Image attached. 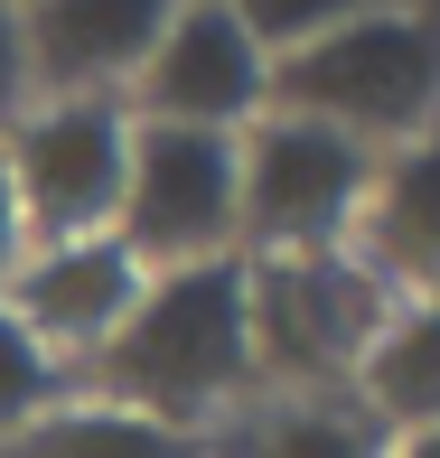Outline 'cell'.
Returning a JSON list of instances; mask_svg holds the SVG:
<instances>
[{
  "label": "cell",
  "mask_w": 440,
  "mask_h": 458,
  "mask_svg": "<svg viewBox=\"0 0 440 458\" xmlns=\"http://www.w3.org/2000/svg\"><path fill=\"white\" fill-rule=\"evenodd\" d=\"M0 458H197V440L187 430H160V421H141V411H122V403H56V411H38L19 440H0Z\"/></svg>",
  "instance_id": "4fadbf2b"
},
{
  "label": "cell",
  "mask_w": 440,
  "mask_h": 458,
  "mask_svg": "<svg viewBox=\"0 0 440 458\" xmlns=\"http://www.w3.org/2000/svg\"><path fill=\"white\" fill-rule=\"evenodd\" d=\"M384 458H440V430H412V440H393Z\"/></svg>",
  "instance_id": "e0dca14e"
},
{
  "label": "cell",
  "mask_w": 440,
  "mask_h": 458,
  "mask_svg": "<svg viewBox=\"0 0 440 458\" xmlns=\"http://www.w3.org/2000/svg\"><path fill=\"white\" fill-rule=\"evenodd\" d=\"M94 403H122L160 430H206L235 411V393H254V337H244V253L197 262V272L141 281L132 318L85 356Z\"/></svg>",
  "instance_id": "6da1fadb"
},
{
  "label": "cell",
  "mask_w": 440,
  "mask_h": 458,
  "mask_svg": "<svg viewBox=\"0 0 440 458\" xmlns=\"http://www.w3.org/2000/svg\"><path fill=\"white\" fill-rule=\"evenodd\" d=\"M141 281H151V272H141L113 234H85V243H47V253H29L10 272V300H0V309H10L56 365H66V356H94V346L132 318Z\"/></svg>",
  "instance_id": "9c48e42d"
},
{
  "label": "cell",
  "mask_w": 440,
  "mask_h": 458,
  "mask_svg": "<svg viewBox=\"0 0 440 458\" xmlns=\"http://www.w3.org/2000/svg\"><path fill=\"white\" fill-rule=\"evenodd\" d=\"M393 318V290L347 253H244V337H254V384L281 393H347L356 356Z\"/></svg>",
  "instance_id": "3957f363"
},
{
  "label": "cell",
  "mask_w": 440,
  "mask_h": 458,
  "mask_svg": "<svg viewBox=\"0 0 440 458\" xmlns=\"http://www.w3.org/2000/svg\"><path fill=\"white\" fill-rule=\"evenodd\" d=\"M244 159L225 131H160V122H132V169H122V216L113 243L141 262V272H197V262H225L244 243Z\"/></svg>",
  "instance_id": "277c9868"
},
{
  "label": "cell",
  "mask_w": 440,
  "mask_h": 458,
  "mask_svg": "<svg viewBox=\"0 0 440 458\" xmlns=\"http://www.w3.org/2000/svg\"><path fill=\"white\" fill-rule=\"evenodd\" d=\"M19 243L29 234H19V197H10V169H0V281L19 272Z\"/></svg>",
  "instance_id": "2e32d148"
},
{
  "label": "cell",
  "mask_w": 440,
  "mask_h": 458,
  "mask_svg": "<svg viewBox=\"0 0 440 458\" xmlns=\"http://www.w3.org/2000/svg\"><path fill=\"white\" fill-rule=\"evenodd\" d=\"M0 169H10L29 253L113 234V216H122V169H132V113L103 103V94H94V103H29V122L0 140Z\"/></svg>",
  "instance_id": "5b68a950"
},
{
  "label": "cell",
  "mask_w": 440,
  "mask_h": 458,
  "mask_svg": "<svg viewBox=\"0 0 440 458\" xmlns=\"http://www.w3.org/2000/svg\"><path fill=\"white\" fill-rule=\"evenodd\" d=\"M356 262H366L384 290H412V300H440V131L403 140V150L375 169L366 206H356Z\"/></svg>",
  "instance_id": "30bf717a"
},
{
  "label": "cell",
  "mask_w": 440,
  "mask_h": 458,
  "mask_svg": "<svg viewBox=\"0 0 440 458\" xmlns=\"http://www.w3.org/2000/svg\"><path fill=\"white\" fill-rule=\"evenodd\" d=\"M347 403L366 411L384 440L440 430V300H393V318L375 327V346L356 356Z\"/></svg>",
  "instance_id": "8fae6325"
},
{
  "label": "cell",
  "mask_w": 440,
  "mask_h": 458,
  "mask_svg": "<svg viewBox=\"0 0 440 458\" xmlns=\"http://www.w3.org/2000/svg\"><path fill=\"white\" fill-rule=\"evenodd\" d=\"M29 122V47H19V10H0V140Z\"/></svg>",
  "instance_id": "9a60e30c"
},
{
  "label": "cell",
  "mask_w": 440,
  "mask_h": 458,
  "mask_svg": "<svg viewBox=\"0 0 440 458\" xmlns=\"http://www.w3.org/2000/svg\"><path fill=\"white\" fill-rule=\"evenodd\" d=\"M38 411H56V356L0 309V440H19Z\"/></svg>",
  "instance_id": "5bb4252c"
},
{
  "label": "cell",
  "mask_w": 440,
  "mask_h": 458,
  "mask_svg": "<svg viewBox=\"0 0 440 458\" xmlns=\"http://www.w3.org/2000/svg\"><path fill=\"white\" fill-rule=\"evenodd\" d=\"M235 159H244L235 206H244L254 253H328V243H347L356 206L375 187V150H356L328 122H290V113H263L235 140Z\"/></svg>",
  "instance_id": "8992f818"
},
{
  "label": "cell",
  "mask_w": 440,
  "mask_h": 458,
  "mask_svg": "<svg viewBox=\"0 0 440 458\" xmlns=\"http://www.w3.org/2000/svg\"><path fill=\"white\" fill-rule=\"evenodd\" d=\"M122 113L160 122V131L244 140L272 113V56H263V38L244 29V10H169L160 19V47L141 56L132 94H122Z\"/></svg>",
  "instance_id": "52a82bcc"
},
{
  "label": "cell",
  "mask_w": 440,
  "mask_h": 458,
  "mask_svg": "<svg viewBox=\"0 0 440 458\" xmlns=\"http://www.w3.org/2000/svg\"><path fill=\"white\" fill-rule=\"evenodd\" d=\"M160 0H47L19 10V47H29V103H122L141 56L160 47Z\"/></svg>",
  "instance_id": "ba28073f"
},
{
  "label": "cell",
  "mask_w": 440,
  "mask_h": 458,
  "mask_svg": "<svg viewBox=\"0 0 440 458\" xmlns=\"http://www.w3.org/2000/svg\"><path fill=\"white\" fill-rule=\"evenodd\" d=\"M272 113L328 122L356 150L366 140L440 131V19L431 10H347L309 47L272 56Z\"/></svg>",
  "instance_id": "7a4b0ae2"
},
{
  "label": "cell",
  "mask_w": 440,
  "mask_h": 458,
  "mask_svg": "<svg viewBox=\"0 0 440 458\" xmlns=\"http://www.w3.org/2000/svg\"><path fill=\"white\" fill-rule=\"evenodd\" d=\"M393 440L347 403V393H309V403L254 411L244 430H206L197 458H384Z\"/></svg>",
  "instance_id": "7c38bea8"
}]
</instances>
